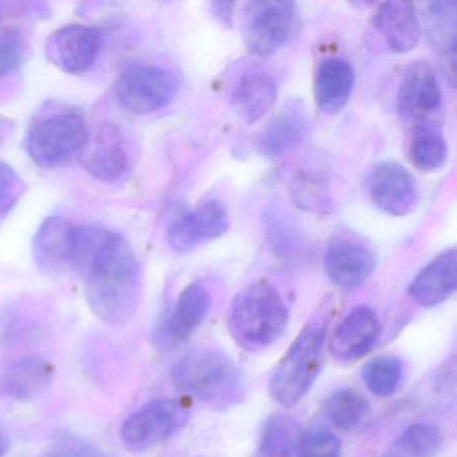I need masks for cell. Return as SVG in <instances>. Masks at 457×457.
Here are the masks:
<instances>
[{
	"label": "cell",
	"instance_id": "ffe728a7",
	"mask_svg": "<svg viewBox=\"0 0 457 457\" xmlns=\"http://www.w3.org/2000/svg\"><path fill=\"white\" fill-rule=\"evenodd\" d=\"M54 368L46 358H20L0 374V397L15 401H31L52 384Z\"/></svg>",
	"mask_w": 457,
	"mask_h": 457
},
{
	"label": "cell",
	"instance_id": "4dcf8cb0",
	"mask_svg": "<svg viewBox=\"0 0 457 457\" xmlns=\"http://www.w3.org/2000/svg\"><path fill=\"white\" fill-rule=\"evenodd\" d=\"M26 55V39L22 30L9 26L0 30V77L9 76L21 68Z\"/></svg>",
	"mask_w": 457,
	"mask_h": 457
},
{
	"label": "cell",
	"instance_id": "83f0119b",
	"mask_svg": "<svg viewBox=\"0 0 457 457\" xmlns=\"http://www.w3.org/2000/svg\"><path fill=\"white\" fill-rule=\"evenodd\" d=\"M403 373V362L398 358L378 357L363 366L362 378L373 395L386 397L398 389Z\"/></svg>",
	"mask_w": 457,
	"mask_h": 457
},
{
	"label": "cell",
	"instance_id": "6da1fadb",
	"mask_svg": "<svg viewBox=\"0 0 457 457\" xmlns=\"http://www.w3.org/2000/svg\"><path fill=\"white\" fill-rule=\"evenodd\" d=\"M73 269L84 280L96 317L112 326L132 320L140 302V266L122 235L103 227H77Z\"/></svg>",
	"mask_w": 457,
	"mask_h": 457
},
{
	"label": "cell",
	"instance_id": "f1b7e54d",
	"mask_svg": "<svg viewBox=\"0 0 457 457\" xmlns=\"http://www.w3.org/2000/svg\"><path fill=\"white\" fill-rule=\"evenodd\" d=\"M296 429L294 422L287 417L275 416L266 422L262 438V452L290 457L295 446Z\"/></svg>",
	"mask_w": 457,
	"mask_h": 457
},
{
	"label": "cell",
	"instance_id": "836d02e7",
	"mask_svg": "<svg viewBox=\"0 0 457 457\" xmlns=\"http://www.w3.org/2000/svg\"><path fill=\"white\" fill-rule=\"evenodd\" d=\"M53 457H97L95 449L79 438L66 437L55 446Z\"/></svg>",
	"mask_w": 457,
	"mask_h": 457
},
{
	"label": "cell",
	"instance_id": "1f68e13d",
	"mask_svg": "<svg viewBox=\"0 0 457 457\" xmlns=\"http://www.w3.org/2000/svg\"><path fill=\"white\" fill-rule=\"evenodd\" d=\"M294 196L299 205L309 211H322L328 204L326 181L314 173H302L294 183Z\"/></svg>",
	"mask_w": 457,
	"mask_h": 457
},
{
	"label": "cell",
	"instance_id": "ac0fdd59",
	"mask_svg": "<svg viewBox=\"0 0 457 457\" xmlns=\"http://www.w3.org/2000/svg\"><path fill=\"white\" fill-rule=\"evenodd\" d=\"M373 28L387 50L397 54L411 52L421 38L416 7L409 2L381 4L374 14Z\"/></svg>",
	"mask_w": 457,
	"mask_h": 457
},
{
	"label": "cell",
	"instance_id": "7a4b0ae2",
	"mask_svg": "<svg viewBox=\"0 0 457 457\" xmlns=\"http://www.w3.org/2000/svg\"><path fill=\"white\" fill-rule=\"evenodd\" d=\"M173 381L181 392L216 408L239 403L245 393L242 371L216 349L188 353L173 369Z\"/></svg>",
	"mask_w": 457,
	"mask_h": 457
},
{
	"label": "cell",
	"instance_id": "484cf974",
	"mask_svg": "<svg viewBox=\"0 0 457 457\" xmlns=\"http://www.w3.org/2000/svg\"><path fill=\"white\" fill-rule=\"evenodd\" d=\"M456 2H435L428 9L429 36L433 45L437 46L446 61L451 58L454 63V44H456Z\"/></svg>",
	"mask_w": 457,
	"mask_h": 457
},
{
	"label": "cell",
	"instance_id": "52a82bcc",
	"mask_svg": "<svg viewBox=\"0 0 457 457\" xmlns=\"http://www.w3.org/2000/svg\"><path fill=\"white\" fill-rule=\"evenodd\" d=\"M175 74L154 65L129 66L116 84L117 103L135 114H148L170 105L178 95Z\"/></svg>",
	"mask_w": 457,
	"mask_h": 457
},
{
	"label": "cell",
	"instance_id": "ba28073f",
	"mask_svg": "<svg viewBox=\"0 0 457 457\" xmlns=\"http://www.w3.org/2000/svg\"><path fill=\"white\" fill-rule=\"evenodd\" d=\"M187 420L188 411L178 401H151L125 420L121 438L130 451H145L178 432Z\"/></svg>",
	"mask_w": 457,
	"mask_h": 457
},
{
	"label": "cell",
	"instance_id": "8d00e7d4",
	"mask_svg": "<svg viewBox=\"0 0 457 457\" xmlns=\"http://www.w3.org/2000/svg\"><path fill=\"white\" fill-rule=\"evenodd\" d=\"M258 457H283V456H277V454L263 453V452H261V454H259Z\"/></svg>",
	"mask_w": 457,
	"mask_h": 457
},
{
	"label": "cell",
	"instance_id": "44dd1931",
	"mask_svg": "<svg viewBox=\"0 0 457 457\" xmlns=\"http://www.w3.org/2000/svg\"><path fill=\"white\" fill-rule=\"evenodd\" d=\"M456 250L444 251L430 262L411 282L409 294L411 299L424 307L443 303L456 290Z\"/></svg>",
	"mask_w": 457,
	"mask_h": 457
},
{
	"label": "cell",
	"instance_id": "3957f363",
	"mask_svg": "<svg viewBox=\"0 0 457 457\" xmlns=\"http://www.w3.org/2000/svg\"><path fill=\"white\" fill-rule=\"evenodd\" d=\"M288 325L282 296L269 283L259 282L240 291L228 312V328L237 344L248 350L277 342Z\"/></svg>",
	"mask_w": 457,
	"mask_h": 457
},
{
	"label": "cell",
	"instance_id": "8fae6325",
	"mask_svg": "<svg viewBox=\"0 0 457 457\" xmlns=\"http://www.w3.org/2000/svg\"><path fill=\"white\" fill-rule=\"evenodd\" d=\"M441 90L432 68L424 62L409 66L398 92V113L416 129L432 124L429 119L440 109Z\"/></svg>",
	"mask_w": 457,
	"mask_h": 457
},
{
	"label": "cell",
	"instance_id": "5bb4252c",
	"mask_svg": "<svg viewBox=\"0 0 457 457\" xmlns=\"http://www.w3.org/2000/svg\"><path fill=\"white\" fill-rule=\"evenodd\" d=\"M376 266V258L368 245L353 237H334L325 253V269L336 285L354 288L362 285Z\"/></svg>",
	"mask_w": 457,
	"mask_h": 457
},
{
	"label": "cell",
	"instance_id": "d4e9b609",
	"mask_svg": "<svg viewBox=\"0 0 457 457\" xmlns=\"http://www.w3.org/2000/svg\"><path fill=\"white\" fill-rule=\"evenodd\" d=\"M448 146L440 128L432 124L416 129L411 145V160L422 172L440 170L446 160Z\"/></svg>",
	"mask_w": 457,
	"mask_h": 457
},
{
	"label": "cell",
	"instance_id": "e575fe53",
	"mask_svg": "<svg viewBox=\"0 0 457 457\" xmlns=\"http://www.w3.org/2000/svg\"><path fill=\"white\" fill-rule=\"evenodd\" d=\"M212 7L213 14L218 17L219 21L226 23V25H231L232 15H234V4H223V2H216V4H211Z\"/></svg>",
	"mask_w": 457,
	"mask_h": 457
},
{
	"label": "cell",
	"instance_id": "7c38bea8",
	"mask_svg": "<svg viewBox=\"0 0 457 457\" xmlns=\"http://www.w3.org/2000/svg\"><path fill=\"white\" fill-rule=\"evenodd\" d=\"M79 160L90 176L106 184L121 180L129 162L121 133L113 125H103L89 133Z\"/></svg>",
	"mask_w": 457,
	"mask_h": 457
},
{
	"label": "cell",
	"instance_id": "e0dca14e",
	"mask_svg": "<svg viewBox=\"0 0 457 457\" xmlns=\"http://www.w3.org/2000/svg\"><path fill=\"white\" fill-rule=\"evenodd\" d=\"M381 334V323L374 310L360 306L339 323L333 333L330 349L339 361H355L363 357Z\"/></svg>",
	"mask_w": 457,
	"mask_h": 457
},
{
	"label": "cell",
	"instance_id": "7402d4cb",
	"mask_svg": "<svg viewBox=\"0 0 457 457\" xmlns=\"http://www.w3.org/2000/svg\"><path fill=\"white\" fill-rule=\"evenodd\" d=\"M354 87V71L344 58L331 57L318 66L315 103L323 113H338L349 103Z\"/></svg>",
	"mask_w": 457,
	"mask_h": 457
},
{
	"label": "cell",
	"instance_id": "4316f807",
	"mask_svg": "<svg viewBox=\"0 0 457 457\" xmlns=\"http://www.w3.org/2000/svg\"><path fill=\"white\" fill-rule=\"evenodd\" d=\"M369 411V403L357 390L339 389L328 395L325 413L328 421L339 429H350L363 419Z\"/></svg>",
	"mask_w": 457,
	"mask_h": 457
},
{
	"label": "cell",
	"instance_id": "8992f818",
	"mask_svg": "<svg viewBox=\"0 0 457 457\" xmlns=\"http://www.w3.org/2000/svg\"><path fill=\"white\" fill-rule=\"evenodd\" d=\"M245 41L253 54H274L295 37L299 10L294 2H251L245 9Z\"/></svg>",
	"mask_w": 457,
	"mask_h": 457
},
{
	"label": "cell",
	"instance_id": "9c48e42d",
	"mask_svg": "<svg viewBox=\"0 0 457 457\" xmlns=\"http://www.w3.org/2000/svg\"><path fill=\"white\" fill-rule=\"evenodd\" d=\"M103 46V34L92 26L68 25L53 33L46 41L47 58L53 65L69 74L89 71Z\"/></svg>",
	"mask_w": 457,
	"mask_h": 457
},
{
	"label": "cell",
	"instance_id": "cb8c5ba5",
	"mask_svg": "<svg viewBox=\"0 0 457 457\" xmlns=\"http://www.w3.org/2000/svg\"><path fill=\"white\" fill-rule=\"evenodd\" d=\"M443 435L432 424L411 425L387 448L384 457H433L440 449Z\"/></svg>",
	"mask_w": 457,
	"mask_h": 457
},
{
	"label": "cell",
	"instance_id": "f546056e",
	"mask_svg": "<svg viewBox=\"0 0 457 457\" xmlns=\"http://www.w3.org/2000/svg\"><path fill=\"white\" fill-rule=\"evenodd\" d=\"M298 457H339L341 441L323 428H312L299 437L296 444Z\"/></svg>",
	"mask_w": 457,
	"mask_h": 457
},
{
	"label": "cell",
	"instance_id": "603a6c76",
	"mask_svg": "<svg viewBox=\"0 0 457 457\" xmlns=\"http://www.w3.org/2000/svg\"><path fill=\"white\" fill-rule=\"evenodd\" d=\"M211 296L202 283H192L179 295L165 323V336L173 342H183L192 336L207 317Z\"/></svg>",
	"mask_w": 457,
	"mask_h": 457
},
{
	"label": "cell",
	"instance_id": "277c9868",
	"mask_svg": "<svg viewBox=\"0 0 457 457\" xmlns=\"http://www.w3.org/2000/svg\"><path fill=\"white\" fill-rule=\"evenodd\" d=\"M326 328L320 323L306 326L275 369L270 395L285 406H293L309 392L322 361Z\"/></svg>",
	"mask_w": 457,
	"mask_h": 457
},
{
	"label": "cell",
	"instance_id": "30bf717a",
	"mask_svg": "<svg viewBox=\"0 0 457 457\" xmlns=\"http://www.w3.org/2000/svg\"><path fill=\"white\" fill-rule=\"evenodd\" d=\"M228 213L219 200H208L176 218L168 228V242L173 250L188 253L226 234Z\"/></svg>",
	"mask_w": 457,
	"mask_h": 457
},
{
	"label": "cell",
	"instance_id": "2e32d148",
	"mask_svg": "<svg viewBox=\"0 0 457 457\" xmlns=\"http://www.w3.org/2000/svg\"><path fill=\"white\" fill-rule=\"evenodd\" d=\"M277 82L271 74L259 66L245 69L232 82L229 101L243 121L253 124L274 106L277 101Z\"/></svg>",
	"mask_w": 457,
	"mask_h": 457
},
{
	"label": "cell",
	"instance_id": "4fadbf2b",
	"mask_svg": "<svg viewBox=\"0 0 457 457\" xmlns=\"http://www.w3.org/2000/svg\"><path fill=\"white\" fill-rule=\"evenodd\" d=\"M368 186L374 204L387 215H408L416 205L417 188L413 176L398 162L377 165L371 170Z\"/></svg>",
	"mask_w": 457,
	"mask_h": 457
},
{
	"label": "cell",
	"instance_id": "9a60e30c",
	"mask_svg": "<svg viewBox=\"0 0 457 457\" xmlns=\"http://www.w3.org/2000/svg\"><path fill=\"white\" fill-rule=\"evenodd\" d=\"M76 228L60 216L42 223L33 240V255L39 269L47 274H63L73 269Z\"/></svg>",
	"mask_w": 457,
	"mask_h": 457
},
{
	"label": "cell",
	"instance_id": "d6986e66",
	"mask_svg": "<svg viewBox=\"0 0 457 457\" xmlns=\"http://www.w3.org/2000/svg\"><path fill=\"white\" fill-rule=\"evenodd\" d=\"M307 133V114L298 101L283 106L262 132L259 152L267 159H279L303 143Z\"/></svg>",
	"mask_w": 457,
	"mask_h": 457
},
{
	"label": "cell",
	"instance_id": "d590c367",
	"mask_svg": "<svg viewBox=\"0 0 457 457\" xmlns=\"http://www.w3.org/2000/svg\"><path fill=\"white\" fill-rule=\"evenodd\" d=\"M10 438L4 428L0 425V457H4V454L9 451Z\"/></svg>",
	"mask_w": 457,
	"mask_h": 457
},
{
	"label": "cell",
	"instance_id": "5b68a950",
	"mask_svg": "<svg viewBox=\"0 0 457 457\" xmlns=\"http://www.w3.org/2000/svg\"><path fill=\"white\" fill-rule=\"evenodd\" d=\"M89 130L81 114L61 112L38 120L29 130L26 149L31 160L46 170L63 167L87 143Z\"/></svg>",
	"mask_w": 457,
	"mask_h": 457
},
{
	"label": "cell",
	"instance_id": "d6a6232c",
	"mask_svg": "<svg viewBox=\"0 0 457 457\" xmlns=\"http://www.w3.org/2000/svg\"><path fill=\"white\" fill-rule=\"evenodd\" d=\"M23 194V181L17 170L0 162V215L9 212Z\"/></svg>",
	"mask_w": 457,
	"mask_h": 457
}]
</instances>
